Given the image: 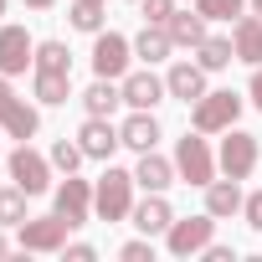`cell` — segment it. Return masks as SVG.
I'll return each mask as SVG.
<instances>
[{
    "label": "cell",
    "instance_id": "6da1fadb",
    "mask_svg": "<svg viewBox=\"0 0 262 262\" xmlns=\"http://www.w3.org/2000/svg\"><path fill=\"white\" fill-rule=\"evenodd\" d=\"M134 175L128 170H103V180H98V190H93V211L103 216V221H123V216H134Z\"/></svg>",
    "mask_w": 262,
    "mask_h": 262
},
{
    "label": "cell",
    "instance_id": "7a4b0ae2",
    "mask_svg": "<svg viewBox=\"0 0 262 262\" xmlns=\"http://www.w3.org/2000/svg\"><path fill=\"white\" fill-rule=\"evenodd\" d=\"M175 170H180L185 185H201V190L216 180V155H211V144L201 139V128H195V134H185V139L175 144Z\"/></svg>",
    "mask_w": 262,
    "mask_h": 262
},
{
    "label": "cell",
    "instance_id": "3957f363",
    "mask_svg": "<svg viewBox=\"0 0 262 262\" xmlns=\"http://www.w3.org/2000/svg\"><path fill=\"white\" fill-rule=\"evenodd\" d=\"M16 231H21V252H62L72 221H67L62 211H52V216H26Z\"/></svg>",
    "mask_w": 262,
    "mask_h": 262
},
{
    "label": "cell",
    "instance_id": "277c9868",
    "mask_svg": "<svg viewBox=\"0 0 262 262\" xmlns=\"http://www.w3.org/2000/svg\"><path fill=\"white\" fill-rule=\"evenodd\" d=\"M236 113H242V98H236L231 88H221V93H206V98H195V113H190V123L201 128V134H226V128L236 123Z\"/></svg>",
    "mask_w": 262,
    "mask_h": 262
},
{
    "label": "cell",
    "instance_id": "5b68a950",
    "mask_svg": "<svg viewBox=\"0 0 262 262\" xmlns=\"http://www.w3.org/2000/svg\"><path fill=\"white\" fill-rule=\"evenodd\" d=\"M257 160H262V149H257V134H242V128L231 123V128H226V139H221V155H216V165H221L231 180H247V175L257 170Z\"/></svg>",
    "mask_w": 262,
    "mask_h": 262
},
{
    "label": "cell",
    "instance_id": "8992f818",
    "mask_svg": "<svg viewBox=\"0 0 262 262\" xmlns=\"http://www.w3.org/2000/svg\"><path fill=\"white\" fill-rule=\"evenodd\" d=\"M0 128H6L11 139H21V144L36 134V128H41L36 108H31V103H26V98H21V93L6 82V77H0Z\"/></svg>",
    "mask_w": 262,
    "mask_h": 262
},
{
    "label": "cell",
    "instance_id": "52a82bcc",
    "mask_svg": "<svg viewBox=\"0 0 262 262\" xmlns=\"http://www.w3.org/2000/svg\"><path fill=\"white\" fill-rule=\"evenodd\" d=\"M211 231H216V216H211V211H206V216H185V221H170L165 247H170L175 257H195V252L211 247Z\"/></svg>",
    "mask_w": 262,
    "mask_h": 262
},
{
    "label": "cell",
    "instance_id": "ba28073f",
    "mask_svg": "<svg viewBox=\"0 0 262 262\" xmlns=\"http://www.w3.org/2000/svg\"><path fill=\"white\" fill-rule=\"evenodd\" d=\"M11 180H16L26 195H41V190L52 185V160H47V155H36L31 144H21V149L11 155Z\"/></svg>",
    "mask_w": 262,
    "mask_h": 262
},
{
    "label": "cell",
    "instance_id": "9c48e42d",
    "mask_svg": "<svg viewBox=\"0 0 262 262\" xmlns=\"http://www.w3.org/2000/svg\"><path fill=\"white\" fill-rule=\"evenodd\" d=\"M26 67H36V41L26 26H0V77H16Z\"/></svg>",
    "mask_w": 262,
    "mask_h": 262
},
{
    "label": "cell",
    "instance_id": "30bf717a",
    "mask_svg": "<svg viewBox=\"0 0 262 262\" xmlns=\"http://www.w3.org/2000/svg\"><path fill=\"white\" fill-rule=\"evenodd\" d=\"M128 52H134L128 36L98 31V41H93V72H98V77H123V72H128Z\"/></svg>",
    "mask_w": 262,
    "mask_h": 262
},
{
    "label": "cell",
    "instance_id": "8fae6325",
    "mask_svg": "<svg viewBox=\"0 0 262 262\" xmlns=\"http://www.w3.org/2000/svg\"><path fill=\"white\" fill-rule=\"evenodd\" d=\"M57 211H62L72 226H82V221L93 216V185L77 180V175H67V180L57 185Z\"/></svg>",
    "mask_w": 262,
    "mask_h": 262
},
{
    "label": "cell",
    "instance_id": "7c38bea8",
    "mask_svg": "<svg viewBox=\"0 0 262 262\" xmlns=\"http://www.w3.org/2000/svg\"><path fill=\"white\" fill-rule=\"evenodd\" d=\"M77 144H82L88 160H108L123 139H118V128H113L108 118H88V123H82V134H77Z\"/></svg>",
    "mask_w": 262,
    "mask_h": 262
},
{
    "label": "cell",
    "instance_id": "4fadbf2b",
    "mask_svg": "<svg viewBox=\"0 0 262 262\" xmlns=\"http://www.w3.org/2000/svg\"><path fill=\"white\" fill-rule=\"evenodd\" d=\"M165 88H170V98L195 103V98H206V67L201 62H175L170 77H165Z\"/></svg>",
    "mask_w": 262,
    "mask_h": 262
},
{
    "label": "cell",
    "instance_id": "5bb4252c",
    "mask_svg": "<svg viewBox=\"0 0 262 262\" xmlns=\"http://www.w3.org/2000/svg\"><path fill=\"white\" fill-rule=\"evenodd\" d=\"M170 221H175V211H170L165 190H149V201H144V206H134V226H139L144 236H165V231H170Z\"/></svg>",
    "mask_w": 262,
    "mask_h": 262
},
{
    "label": "cell",
    "instance_id": "9a60e30c",
    "mask_svg": "<svg viewBox=\"0 0 262 262\" xmlns=\"http://www.w3.org/2000/svg\"><path fill=\"white\" fill-rule=\"evenodd\" d=\"M170 88L155 77V72H123V103L128 108H155Z\"/></svg>",
    "mask_w": 262,
    "mask_h": 262
},
{
    "label": "cell",
    "instance_id": "2e32d148",
    "mask_svg": "<svg viewBox=\"0 0 262 262\" xmlns=\"http://www.w3.org/2000/svg\"><path fill=\"white\" fill-rule=\"evenodd\" d=\"M231 47H236V62H252V67H262V16H236Z\"/></svg>",
    "mask_w": 262,
    "mask_h": 262
},
{
    "label": "cell",
    "instance_id": "e0dca14e",
    "mask_svg": "<svg viewBox=\"0 0 262 262\" xmlns=\"http://www.w3.org/2000/svg\"><path fill=\"white\" fill-rule=\"evenodd\" d=\"M118 139H123L128 149H139V155L155 149V144H160V123H155V113H149V108H134V118L118 128Z\"/></svg>",
    "mask_w": 262,
    "mask_h": 262
},
{
    "label": "cell",
    "instance_id": "ac0fdd59",
    "mask_svg": "<svg viewBox=\"0 0 262 262\" xmlns=\"http://www.w3.org/2000/svg\"><path fill=\"white\" fill-rule=\"evenodd\" d=\"M180 170H175V160H160L155 149H144L139 155V170H134V180L144 185V190H170V180H175Z\"/></svg>",
    "mask_w": 262,
    "mask_h": 262
},
{
    "label": "cell",
    "instance_id": "d6986e66",
    "mask_svg": "<svg viewBox=\"0 0 262 262\" xmlns=\"http://www.w3.org/2000/svg\"><path fill=\"white\" fill-rule=\"evenodd\" d=\"M123 103V88H113V77H98L88 93H82V108L88 118H113V108Z\"/></svg>",
    "mask_w": 262,
    "mask_h": 262
},
{
    "label": "cell",
    "instance_id": "ffe728a7",
    "mask_svg": "<svg viewBox=\"0 0 262 262\" xmlns=\"http://www.w3.org/2000/svg\"><path fill=\"white\" fill-rule=\"evenodd\" d=\"M242 201H247V195H242V185H236L231 175L206 185V211H211V216H236V211H242Z\"/></svg>",
    "mask_w": 262,
    "mask_h": 262
},
{
    "label": "cell",
    "instance_id": "44dd1931",
    "mask_svg": "<svg viewBox=\"0 0 262 262\" xmlns=\"http://www.w3.org/2000/svg\"><path fill=\"white\" fill-rule=\"evenodd\" d=\"M170 41H175V47H201V41H206V16H201V11H195V16H190V11H175V16H170Z\"/></svg>",
    "mask_w": 262,
    "mask_h": 262
},
{
    "label": "cell",
    "instance_id": "7402d4cb",
    "mask_svg": "<svg viewBox=\"0 0 262 262\" xmlns=\"http://www.w3.org/2000/svg\"><path fill=\"white\" fill-rule=\"evenodd\" d=\"M170 47H175V41H170V26H155V21L134 36V52H139L144 62H165V57H170Z\"/></svg>",
    "mask_w": 262,
    "mask_h": 262
},
{
    "label": "cell",
    "instance_id": "603a6c76",
    "mask_svg": "<svg viewBox=\"0 0 262 262\" xmlns=\"http://www.w3.org/2000/svg\"><path fill=\"white\" fill-rule=\"evenodd\" d=\"M195 52H201L195 62H201L206 72H221V67H231V62H236V47H231V36H206Z\"/></svg>",
    "mask_w": 262,
    "mask_h": 262
},
{
    "label": "cell",
    "instance_id": "cb8c5ba5",
    "mask_svg": "<svg viewBox=\"0 0 262 262\" xmlns=\"http://www.w3.org/2000/svg\"><path fill=\"white\" fill-rule=\"evenodd\" d=\"M36 98H41L47 108L67 103V98H72V72H36Z\"/></svg>",
    "mask_w": 262,
    "mask_h": 262
},
{
    "label": "cell",
    "instance_id": "d4e9b609",
    "mask_svg": "<svg viewBox=\"0 0 262 262\" xmlns=\"http://www.w3.org/2000/svg\"><path fill=\"white\" fill-rule=\"evenodd\" d=\"M36 72H72L67 41H36Z\"/></svg>",
    "mask_w": 262,
    "mask_h": 262
},
{
    "label": "cell",
    "instance_id": "484cf974",
    "mask_svg": "<svg viewBox=\"0 0 262 262\" xmlns=\"http://www.w3.org/2000/svg\"><path fill=\"white\" fill-rule=\"evenodd\" d=\"M26 221V190L11 185V190H0V226H21Z\"/></svg>",
    "mask_w": 262,
    "mask_h": 262
},
{
    "label": "cell",
    "instance_id": "4316f807",
    "mask_svg": "<svg viewBox=\"0 0 262 262\" xmlns=\"http://www.w3.org/2000/svg\"><path fill=\"white\" fill-rule=\"evenodd\" d=\"M67 16H72L77 31H93V36H98V31H103V0H77Z\"/></svg>",
    "mask_w": 262,
    "mask_h": 262
},
{
    "label": "cell",
    "instance_id": "83f0119b",
    "mask_svg": "<svg viewBox=\"0 0 262 262\" xmlns=\"http://www.w3.org/2000/svg\"><path fill=\"white\" fill-rule=\"evenodd\" d=\"M82 160H88V155H82V144H72V139H57V144H52V165H57V170H67V175H72Z\"/></svg>",
    "mask_w": 262,
    "mask_h": 262
},
{
    "label": "cell",
    "instance_id": "f1b7e54d",
    "mask_svg": "<svg viewBox=\"0 0 262 262\" xmlns=\"http://www.w3.org/2000/svg\"><path fill=\"white\" fill-rule=\"evenodd\" d=\"M242 6L247 0H195V11L206 21H231V16H242Z\"/></svg>",
    "mask_w": 262,
    "mask_h": 262
},
{
    "label": "cell",
    "instance_id": "f546056e",
    "mask_svg": "<svg viewBox=\"0 0 262 262\" xmlns=\"http://www.w3.org/2000/svg\"><path fill=\"white\" fill-rule=\"evenodd\" d=\"M144 6V21H155V26H170V16H175V0H139Z\"/></svg>",
    "mask_w": 262,
    "mask_h": 262
},
{
    "label": "cell",
    "instance_id": "4dcf8cb0",
    "mask_svg": "<svg viewBox=\"0 0 262 262\" xmlns=\"http://www.w3.org/2000/svg\"><path fill=\"white\" fill-rule=\"evenodd\" d=\"M123 262H155V242L149 236H139V242H123V252H118Z\"/></svg>",
    "mask_w": 262,
    "mask_h": 262
},
{
    "label": "cell",
    "instance_id": "1f68e13d",
    "mask_svg": "<svg viewBox=\"0 0 262 262\" xmlns=\"http://www.w3.org/2000/svg\"><path fill=\"white\" fill-rule=\"evenodd\" d=\"M242 216H247V226H252V231H262V190H252V195L242 201Z\"/></svg>",
    "mask_w": 262,
    "mask_h": 262
},
{
    "label": "cell",
    "instance_id": "d6a6232c",
    "mask_svg": "<svg viewBox=\"0 0 262 262\" xmlns=\"http://www.w3.org/2000/svg\"><path fill=\"white\" fill-rule=\"evenodd\" d=\"M62 252H67V257H72V262H93V257H98V252H93V247H88V242H72V247H62Z\"/></svg>",
    "mask_w": 262,
    "mask_h": 262
},
{
    "label": "cell",
    "instance_id": "836d02e7",
    "mask_svg": "<svg viewBox=\"0 0 262 262\" xmlns=\"http://www.w3.org/2000/svg\"><path fill=\"white\" fill-rule=\"evenodd\" d=\"M206 257H211V262H236V252H231V247H216V242L206 247Z\"/></svg>",
    "mask_w": 262,
    "mask_h": 262
},
{
    "label": "cell",
    "instance_id": "e575fe53",
    "mask_svg": "<svg viewBox=\"0 0 262 262\" xmlns=\"http://www.w3.org/2000/svg\"><path fill=\"white\" fill-rule=\"evenodd\" d=\"M247 93H252V103H257V113H262V67L252 72V88H247Z\"/></svg>",
    "mask_w": 262,
    "mask_h": 262
},
{
    "label": "cell",
    "instance_id": "d590c367",
    "mask_svg": "<svg viewBox=\"0 0 262 262\" xmlns=\"http://www.w3.org/2000/svg\"><path fill=\"white\" fill-rule=\"evenodd\" d=\"M26 6H31V11H52V6H57V0H26Z\"/></svg>",
    "mask_w": 262,
    "mask_h": 262
},
{
    "label": "cell",
    "instance_id": "8d00e7d4",
    "mask_svg": "<svg viewBox=\"0 0 262 262\" xmlns=\"http://www.w3.org/2000/svg\"><path fill=\"white\" fill-rule=\"evenodd\" d=\"M6 252H11V242H6V236H0V257H6Z\"/></svg>",
    "mask_w": 262,
    "mask_h": 262
},
{
    "label": "cell",
    "instance_id": "74e56055",
    "mask_svg": "<svg viewBox=\"0 0 262 262\" xmlns=\"http://www.w3.org/2000/svg\"><path fill=\"white\" fill-rule=\"evenodd\" d=\"M247 6H252V11H257V16H262V0H247Z\"/></svg>",
    "mask_w": 262,
    "mask_h": 262
},
{
    "label": "cell",
    "instance_id": "f35d334b",
    "mask_svg": "<svg viewBox=\"0 0 262 262\" xmlns=\"http://www.w3.org/2000/svg\"><path fill=\"white\" fill-rule=\"evenodd\" d=\"M0 16H6V0H0Z\"/></svg>",
    "mask_w": 262,
    "mask_h": 262
}]
</instances>
